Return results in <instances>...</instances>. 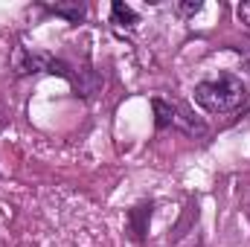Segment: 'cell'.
<instances>
[{
    "label": "cell",
    "mask_w": 250,
    "mask_h": 247,
    "mask_svg": "<svg viewBox=\"0 0 250 247\" xmlns=\"http://www.w3.org/2000/svg\"><path fill=\"white\" fill-rule=\"evenodd\" d=\"M151 108H154V125L163 131V128H169V125H175V105H169V102H163V99H154L151 102Z\"/></svg>",
    "instance_id": "6"
},
{
    "label": "cell",
    "mask_w": 250,
    "mask_h": 247,
    "mask_svg": "<svg viewBox=\"0 0 250 247\" xmlns=\"http://www.w3.org/2000/svg\"><path fill=\"white\" fill-rule=\"evenodd\" d=\"M248 99V90L242 84V79L230 76V73H221L218 79L212 82H201L195 84V102L209 111V114H230V111H239Z\"/></svg>",
    "instance_id": "1"
},
{
    "label": "cell",
    "mask_w": 250,
    "mask_h": 247,
    "mask_svg": "<svg viewBox=\"0 0 250 247\" xmlns=\"http://www.w3.org/2000/svg\"><path fill=\"white\" fill-rule=\"evenodd\" d=\"M53 62V56L47 53H29L23 47L15 50V59H12V67L18 76H26V73H47V67Z\"/></svg>",
    "instance_id": "2"
},
{
    "label": "cell",
    "mask_w": 250,
    "mask_h": 247,
    "mask_svg": "<svg viewBox=\"0 0 250 247\" xmlns=\"http://www.w3.org/2000/svg\"><path fill=\"white\" fill-rule=\"evenodd\" d=\"M50 12L59 15V18H67L70 23H79V21L87 15V6L79 3V0H73V3H56V6H50Z\"/></svg>",
    "instance_id": "3"
},
{
    "label": "cell",
    "mask_w": 250,
    "mask_h": 247,
    "mask_svg": "<svg viewBox=\"0 0 250 247\" xmlns=\"http://www.w3.org/2000/svg\"><path fill=\"white\" fill-rule=\"evenodd\" d=\"M184 15H195V12H201V0H195V3H181L178 6Z\"/></svg>",
    "instance_id": "8"
},
{
    "label": "cell",
    "mask_w": 250,
    "mask_h": 247,
    "mask_svg": "<svg viewBox=\"0 0 250 247\" xmlns=\"http://www.w3.org/2000/svg\"><path fill=\"white\" fill-rule=\"evenodd\" d=\"M143 215H151V206H137V209H131V221H137V236H143V233H146Z\"/></svg>",
    "instance_id": "7"
},
{
    "label": "cell",
    "mask_w": 250,
    "mask_h": 247,
    "mask_svg": "<svg viewBox=\"0 0 250 247\" xmlns=\"http://www.w3.org/2000/svg\"><path fill=\"white\" fill-rule=\"evenodd\" d=\"M175 125H178V128H184L189 137H204V134H207V128L198 123L195 117H189L184 108H175Z\"/></svg>",
    "instance_id": "5"
},
{
    "label": "cell",
    "mask_w": 250,
    "mask_h": 247,
    "mask_svg": "<svg viewBox=\"0 0 250 247\" xmlns=\"http://www.w3.org/2000/svg\"><path fill=\"white\" fill-rule=\"evenodd\" d=\"M111 15H114V23H117V26H128V29L137 26V21H140L137 12H134L128 3H123V0H114V3H111Z\"/></svg>",
    "instance_id": "4"
}]
</instances>
